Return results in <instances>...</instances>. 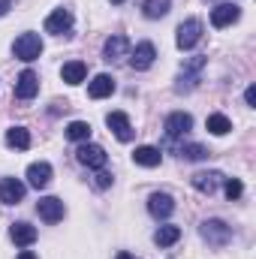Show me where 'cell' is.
I'll use <instances>...</instances> for the list:
<instances>
[{
	"label": "cell",
	"instance_id": "6da1fadb",
	"mask_svg": "<svg viewBox=\"0 0 256 259\" xmlns=\"http://www.w3.org/2000/svg\"><path fill=\"white\" fill-rule=\"evenodd\" d=\"M199 39H202V21H199V18H187V21H181V24H178L175 46H178L181 52L196 49V46H199Z\"/></svg>",
	"mask_w": 256,
	"mask_h": 259
},
{
	"label": "cell",
	"instance_id": "7a4b0ae2",
	"mask_svg": "<svg viewBox=\"0 0 256 259\" xmlns=\"http://www.w3.org/2000/svg\"><path fill=\"white\" fill-rule=\"evenodd\" d=\"M12 52H15V58L18 61H36L39 55H42V39H39V33H21L18 39H15V46H12Z\"/></svg>",
	"mask_w": 256,
	"mask_h": 259
},
{
	"label": "cell",
	"instance_id": "3957f363",
	"mask_svg": "<svg viewBox=\"0 0 256 259\" xmlns=\"http://www.w3.org/2000/svg\"><path fill=\"white\" fill-rule=\"evenodd\" d=\"M75 160H78L81 166H88V169H103L106 160H109V154H106V148H100V145L81 142L78 151H75Z\"/></svg>",
	"mask_w": 256,
	"mask_h": 259
},
{
	"label": "cell",
	"instance_id": "277c9868",
	"mask_svg": "<svg viewBox=\"0 0 256 259\" xmlns=\"http://www.w3.org/2000/svg\"><path fill=\"white\" fill-rule=\"evenodd\" d=\"M199 232H202V238H205L208 244H214V247H223V244H229V238H232V229H229L223 220H205V223L199 226Z\"/></svg>",
	"mask_w": 256,
	"mask_h": 259
},
{
	"label": "cell",
	"instance_id": "5b68a950",
	"mask_svg": "<svg viewBox=\"0 0 256 259\" xmlns=\"http://www.w3.org/2000/svg\"><path fill=\"white\" fill-rule=\"evenodd\" d=\"M36 211H39V217H42L46 223H61L64 214H66V205L58 196H42L39 205H36Z\"/></svg>",
	"mask_w": 256,
	"mask_h": 259
},
{
	"label": "cell",
	"instance_id": "8992f818",
	"mask_svg": "<svg viewBox=\"0 0 256 259\" xmlns=\"http://www.w3.org/2000/svg\"><path fill=\"white\" fill-rule=\"evenodd\" d=\"M72 21H75V18H72V12L61 6V9H55V12H52V15L46 18V33H55V36H66V33L72 30Z\"/></svg>",
	"mask_w": 256,
	"mask_h": 259
},
{
	"label": "cell",
	"instance_id": "52a82bcc",
	"mask_svg": "<svg viewBox=\"0 0 256 259\" xmlns=\"http://www.w3.org/2000/svg\"><path fill=\"white\" fill-rule=\"evenodd\" d=\"M238 18H241V6L238 3H220V6L211 9V24L214 27H229Z\"/></svg>",
	"mask_w": 256,
	"mask_h": 259
},
{
	"label": "cell",
	"instance_id": "ba28073f",
	"mask_svg": "<svg viewBox=\"0 0 256 259\" xmlns=\"http://www.w3.org/2000/svg\"><path fill=\"white\" fill-rule=\"evenodd\" d=\"M39 94V75L33 69H24L18 78H15V97L18 100H33Z\"/></svg>",
	"mask_w": 256,
	"mask_h": 259
},
{
	"label": "cell",
	"instance_id": "9c48e42d",
	"mask_svg": "<svg viewBox=\"0 0 256 259\" xmlns=\"http://www.w3.org/2000/svg\"><path fill=\"white\" fill-rule=\"evenodd\" d=\"M52 175H55V169H52V163H46V160H39V163H30V166H27V184H30V187H36V190L49 187V184H52Z\"/></svg>",
	"mask_w": 256,
	"mask_h": 259
},
{
	"label": "cell",
	"instance_id": "30bf717a",
	"mask_svg": "<svg viewBox=\"0 0 256 259\" xmlns=\"http://www.w3.org/2000/svg\"><path fill=\"white\" fill-rule=\"evenodd\" d=\"M154 61H157V49H154L151 42H139V46L133 49V55H130V66H133V69H139V72L151 69Z\"/></svg>",
	"mask_w": 256,
	"mask_h": 259
},
{
	"label": "cell",
	"instance_id": "8fae6325",
	"mask_svg": "<svg viewBox=\"0 0 256 259\" xmlns=\"http://www.w3.org/2000/svg\"><path fill=\"white\" fill-rule=\"evenodd\" d=\"M148 211H151V217L166 220V217H172V211H175V199L169 193H151L148 196Z\"/></svg>",
	"mask_w": 256,
	"mask_h": 259
},
{
	"label": "cell",
	"instance_id": "7c38bea8",
	"mask_svg": "<svg viewBox=\"0 0 256 259\" xmlns=\"http://www.w3.org/2000/svg\"><path fill=\"white\" fill-rule=\"evenodd\" d=\"M24 181H18V178H3L0 181V202L3 205H18L21 199H24Z\"/></svg>",
	"mask_w": 256,
	"mask_h": 259
},
{
	"label": "cell",
	"instance_id": "4fadbf2b",
	"mask_svg": "<svg viewBox=\"0 0 256 259\" xmlns=\"http://www.w3.org/2000/svg\"><path fill=\"white\" fill-rule=\"evenodd\" d=\"M106 124L115 133L118 142H130V139H133V124H130V118L124 112H109V115H106Z\"/></svg>",
	"mask_w": 256,
	"mask_h": 259
},
{
	"label": "cell",
	"instance_id": "5bb4252c",
	"mask_svg": "<svg viewBox=\"0 0 256 259\" xmlns=\"http://www.w3.org/2000/svg\"><path fill=\"white\" fill-rule=\"evenodd\" d=\"M127 52H130V39H127V36H121V33L109 36V39H106V46H103V58H106L109 64H115V61L127 58Z\"/></svg>",
	"mask_w": 256,
	"mask_h": 259
},
{
	"label": "cell",
	"instance_id": "9a60e30c",
	"mask_svg": "<svg viewBox=\"0 0 256 259\" xmlns=\"http://www.w3.org/2000/svg\"><path fill=\"white\" fill-rule=\"evenodd\" d=\"M193 127V118L187 112H172L169 118H166V136L169 139H181V136H187Z\"/></svg>",
	"mask_w": 256,
	"mask_h": 259
},
{
	"label": "cell",
	"instance_id": "2e32d148",
	"mask_svg": "<svg viewBox=\"0 0 256 259\" xmlns=\"http://www.w3.org/2000/svg\"><path fill=\"white\" fill-rule=\"evenodd\" d=\"M88 94H91L94 100H106V97H112V94H115V78H112L109 72L94 75V81L88 84Z\"/></svg>",
	"mask_w": 256,
	"mask_h": 259
},
{
	"label": "cell",
	"instance_id": "e0dca14e",
	"mask_svg": "<svg viewBox=\"0 0 256 259\" xmlns=\"http://www.w3.org/2000/svg\"><path fill=\"white\" fill-rule=\"evenodd\" d=\"M133 160H136V166H145V169H154V166H160V160H163V154L154 148V145H139L136 151H133Z\"/></svg>",
	"mask_w": 256,
	"mask_h": 259
},
{
	"label": "cell",
	"instance_id": "ac0fdd59",
	"mask_svg": "<svg viewBox=\"0 0 256 259\" xmlns=\"http://www.w3.org/2000/svg\"><path fill=\"white\" fill-rule=\"evenodd\" d=\"M9 238H12L15 244H21V247H30V244L36 241V229H33L30 223L18 220V223H12V226H9Z\"/></svg>",
	"mask_w": 256,
	"mask_h": 259
},
{
	"label": "cell",
	"instance_id": "d6986e66",
	"mask_svg": "<svg viewBox=\"0 0 256 259\" xmlns=\"http://www.w3.org/2000/svg\"><path fill=\"white\" fill-rule=\"evenodd\" d=\"M190 181H193V187H196L199 193H208V196H211L214 190H217V184L223 181V175H220V172H196Z\"/></svg>",
	"mask_w": 256,
	"mask_h": 259
},
{
	"label": "cell",
	"instance_id": "ffe728a7",
	"mask_svg": "<svg viewBox=\"0 0 256 259\" xmlns=\"http://www.w3.org/2000/svg\"><path fill=\"white\" fill-rule=\"evenodd\" d=\"M61 78H64L66 84H81V81L88 78V66L81 64V61H69V64H64V69H61Z\"/></svg>",
	"mask_w": 256,
	"mask_h": 259
},
{
	"label": "cell",
	"instance_id": "44dd1931",
	"mask_svg": "<svg viewBox=\"0 0 256 259\" xmlns=\"http://www.w3.org/2000/svg\"><path fill=\"white\" fill-rule=\"evenodd\" d=\"M178 238H181V229L172 226V223H166V226H160V229L154 232V244H157V247H172Z\"/></svg>",
	"mask_w": 256,
	"mask_h": 259
},
{
	"label": "cell",
	"instance_id": "7402d4cb",
	"mask_svg": "<svg viewBox=\"0 0 256 259\" xmlns=\"http://www.w3.org/2000/svg\"><path fill=\"white\" fill-rule=\"evenodd\" d=\"M6 145L9 148H18V151H27L30 148V133L24 127H9L6 130Z\"/></svg>",
	"mask_w": 256,
	"mask_h": 259
},
{
	"label": "cell",
	"instance_id": "603a6c76",
	"mask_svg": "<svg viewBox=\"0 0 256 259\" xmlns=\"http://www.w3.org/2000/svg\"><path fill=\"white\" fill-rule=\"evenodd\" d=\"M169 9H172V0H145L142 3V12L148 18H163V15H169Z\"/></svg>",
	"mask_w": 256,
	"mask_h": 259
},
{
	"label": "cell",
	"instance_id": "cb8c5ba5",
	"mask_svg": "<svg viewBox=\"0 0 256 259\" xmlns=\"http://www.w3.org/2000/svg\"><path fill=\"white\" fill-rule=\"evenodd\" d=\"M205 127H208V133H214V136H226V133L232 130V121H229L226 115H220V112H214V115H208V121H205Z\"/></svg>",
	"mask_w": 256,
	"mask_h": 259
},
{
	"label": "cell",
	"instance_id": "d4e9b609",
	"mask_svg": "<svg viewBox=\"0 0 256 259\" xmlns=\"http://www.w3.org/2000/svg\"><path fill=\"white\" fill-rule=\"evenodd\" d=\"M66 139H72V142H91V124L88 121H69L66 124Z\"/></svg>",
	"mask_w": 256,
	"mask_h": 259
},
{
	"label": "cell",
	"instance_id": "484cf974",
	"mask_svg": "<svg viewBox=\"0 0 256 259\" xmlns=\"http://www.w3.org/2000/svg\"><path fill=\"white\" fill-rule=\"evenodd\" d=\"M181 157H184V160H205L208 151H205L202 145H184V148H181Z\"/></svg>",
	"mask_w": 256,
	"mask_h": 259
},
{
	"label": "cell",
	"instance_id": "4316f807",
	"mask_svg": "<svg viewBox=\"0 0 256 259\" xmlns=\"http://www.w3.org/2000/svg\"><path fill=\"white\" fill-rule=\"evenodd\" d=\"M223 190H226V196L235 202V199H241V193H244V184L238 181V178H226V184H223Z\"/></svg>",
	"mask_w": 256,
	"mask_h": 259
},
{
	"label": "cell",
	"instance_id": "83f0119b",
	"mask_svg": "<svg viewBox=\"0 0 256 259\" xmlns=\"http://www.w3.org/2000/svg\"><path fill=\"white\" fill-rule=\"evenodd\" d=\"M109 184H112V175L100 169V172H97V187H109Z\"/></svg>",
	"mask_w": 256,
	"mask_h": 259
},
{
	"label": "cell",
	"instance_id": "f1b7e54d",
	"mask_svg": "<svg viewBox=\"0 0 256 259\" xmlns=\"http://www.w3.org/2000/svg\"><path fill=\"white\" fill-rule=\"evenodd\" d=\"M244 100H247V106H256V88H253V84L244 91Z\"/></svg>",
	"mask_w": 256,
	"mask_h": 259
},
{
	"label": "cell",
	"instance_id": "f546056e",
	"mask_svg": "<svg viewBox=\"0 0 256 259\" xmlns=\"http://www.w3.org/2000/svg\"><path fill=\"white\" fill-rule=\"evenodd\" d=\"M9 6H12V0H0V15H6V12H9Z\"/></svg>",
	"mask_w": 256,
	"mask_h": 259
},
{
	"label": "cell",
	"instance_id": "4dcf8cb0",
	"mask_svg": "<svg viewBox=\"0 0 256 259\" xmlns=\"http://www.w3.org/2000/svg\"><path fill=\"white\" fill-rule=\"evenodd\" d=\"M18 259H39V256H36L33 250H21V253H18Z\"/></svg>",
	"mask_w": 256,
	"mask_h": 259
},
{
	"label": "cell",
	"instance_id": "1f68e13d",
	"mask_svg": "<svg viewBox=\"0 0 256 259\" xmlns=\"http://www.w3.org/2000/svg\"><path fill=\"white\" fill-rule=\"evenodd\" d=\"M115 259H136V256H133V253H127V250H121V253H118Z\"/></svg>",
	"mask_w": 256,
	"mask_h": 259
},
{
	"label": "cell",
	"instance_id": "d6a6232c",
	"mask_svg": "<svg viewBox=\"0 0 256 259\" xmlns=\"http://www.w3.org/2000/svg\"><path fill=\"white\" fill-rule=\"evenodd\" d=\"M112 3H124V0H112Z\"/></svg>",
	"mask_w": 256,
	"mask_h": 259
}]
</instances>
